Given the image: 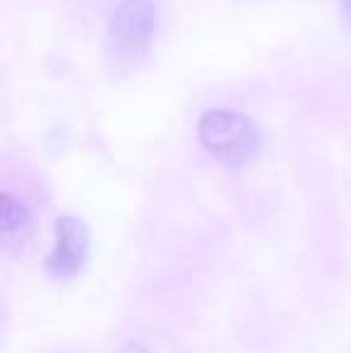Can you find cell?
I'll list each match as a JSON object with an SVG mask.
<instances>
[{
  "label": "cell",
  "instance_id": "5",
  "mask_svg": "<svg viewBox=\"0 0 351 353\" xmlns=\"http://www.w3.org/2000/svg\"><path fill=\"white\" fill-rule=\"evenodd\" d=\"M339 10H342V19L344 24L351 29V0H339Z\"/></svg>",
  "mask_w": 351,
  "mask_h": 353
},
{
  "label": "cell",
  "instance_id": "6",
  "mask_svg": "<svg viewBox=\"0 0 351 353\" xmlns=\"http://www.w3.org/2000/svg\"><path fill=\"white\" fill-rule=\"evenodd\" d=\"M121 353H150L145 349V346H140V344H126L121 349Z\"/></svg>",
  "mask_w": 351,
  "mask_h": 353
},
{
  "label": "cell",
  "instance_id": "3",
  "mask_svg": "<svg viewBox=\"0 0 351 353\" xmlns=\"http://www.w3.org/2000/svg\"><path fill=\"white\" fill-rule=\"evenodd\" d=\"M56 248L48 255L46 267L53 276H72L82 265L89 250L87 226L75 216H61L56 221Z\"/></svg>",
  "mask_w": 351,
  "mask_h": 353
},
{
  "label": "cell",
  "instance_id": "4",
  "mask_svg": "<svg viewBox=\"0 0 351 353\" xmlns=\"http://www.w3.org/2000/svg\"><path fill=\"white\" fill-rule=\"evenodd\" d=\"M29 231V212L19 200H14L10 192L0 195V233L8 245L22 243Z\"/></svg>",
  "mask_w": 351,
  "mask_h": 353
},
{
  "label": "cell",
  "instance_id": "2",
  "mask_svg": "<svg viewBox=\"0 0 351 353\" xmlns=\"http://www.w3.org/2000/svg\"><path fill=\"white\" fill-rule=\"evenodd\" d=\"M197 140L210 154L229 166H243L260 152V130L248 116L226 108L202 113L197 123Z\"/></svg>",
  "mask_w": 351,
  "mask_h": 353
},
{
  "label": "cell",
  "instance_id": "1",
  "mask_svg": "<svg viewBox=\"0 0 351 353\" xmlns=\"http://www.w3.org/2000/svg\"><path fill=\"white\" fill-rule=\"evenodd\" d=\"M159 12L152 0H123L108 22L106 53L111 65L132 68L147 56L157 34Z\"/></svg>",
  "mask_w": 351,
  "mask_h": 353
}]
</instances>
